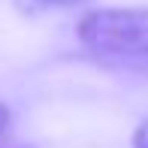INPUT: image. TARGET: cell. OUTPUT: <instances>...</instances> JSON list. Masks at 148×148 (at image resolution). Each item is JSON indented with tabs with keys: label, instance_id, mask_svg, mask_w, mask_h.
<instances>
[{
	"label": "cell",
	"instance_id": "obj_3",
	"mask_svg": "<svg viewBox=\"0 0 148 148\" xmlns=\"http://www.w3.org/2000/svg\"><path fill=\"white\" fill-rule=\"evenodd\" d=\"M6 127H9V109H6V106L0 103V133H3Z\"/></svg>",
	"mask_w": 148,
	"mask_h": 148
},
{
	"label": "cell",
	"instance_id": "obj_2",
	"mask_svg": "<svg viewBox=\"0 0 148 148\" xmlns=\"http://www.w3.org/2000/svg\"><path fill=\"white\" fill-rule=\"evenodd\" d=\"M133 148H148V118L139 121V127L133 130Z\"/></svg>",
	"mask_w": 148,
	"mask_h": 148
},
{
	"label": "cell",
	"instance_id": "obj_4",
	"mask_svg": "<svg viewBox=\"0 0 148 148\" xmlns=\"http://www.w3.org/2000/svg\"><path fill=\"white\" fill-rule=\"evenodd\" d=\"M42 3H55V6H79L85 0H42Z\"/></svg>",
	"mask_w": 148,
	"mask_h": 148
},
{
	"label": "cell",
	"instance_id": "obj_1",
	"mask_svg": "<svg viewBox=\"0 0 148 148\" xmlns=\"http://www.w3.org/2000/svg\"><path fill=\"white\" fill-rule=\"evenodd\" d=\"M76 36L100 60L148 70V9L142 6L91 9L79 18Z\"/></svg>",
	"mask_w": 148,
	"mask_h": 148
}]
</instances>
